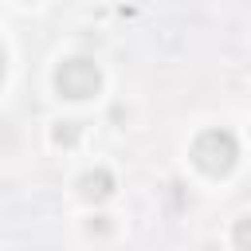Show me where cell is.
Returning <instances> with one entry per match:
<instances>
[{
	"label": "cell",
	"mask_w": 251,
	"mask_h": 251,
	"mask_svg": "<svg viewBox=\"0 0 251 251\" xmlns=\"http://www.w3.org/2000/svg\"><path fill=\"white\" fill-rule=\"evenodd\" d=\"M0 78H4V51H0Z\"/></svg>",
	"instance_id": "6"
},
{
	"label": "cell",
	"mask_w": 251,
	"mask_h": 251,
	"mask_svg": "<svg viewBox=\"0 0 251 251\" xmlns=\"http://www.w3.org/2000/svg\"><path fill=\"white\" fill-rule=\"evenodd\" d=\"M51 137H55V141H59V145H71V141H75V137H78V126H75V122H59V126H55V133H51Z\"/></svg>",
	"instance_id": "4"
},
{
	"label": "cell",
	"mask_w": 251,
	"mask_h": 251,
	"mask_svg": "<svg viewBox=\"0 0 251 251\" xmlns=\"http://www.w3.org/2000/svg\"><path fill=\"white\" fill-rule=\"evenodd\" d=\"M78 192H82V200H106L114 192V176L106 169H90L78 176Z\"/></svg>",
	"instance_id": "3"
},
{
	"label": "cell",
	"mask_w": 251,
	"mask_h": 251,
	"mask_svg": "<svg viewBox=\"0 0 251 251\" xmlns=\"http://www.w3.org/2000/svg\"><path fill=\"white\" fill-rule=\"evenodd\" d=\"M55 86H59L63 98L82 102V98L98 94V86H102V71H98V63H90V59L78 55V59L59 63V71H55Z\"/></svg>",
	"instance_id": "2"
},
{
	"label": "cell",
	"mask_w": 251,
	"mask_h": 251,
	"mask_svg": "<svg viewBox=\"0 0 251 251\" xmlns=\"http://www.w3.org/2000/svg\"><path fill=\"white\" fill-rule=\"evenodd\" d=\"M235 247H239V251H247V247H251V224H247V220H239V224H235Z\"/></svg>",
	"instance_id": "5"
},
{
	"label": "cell",
	"mask_w": 251,
	"mask_h": 251,
	"mask_svg": "<svg viewBox=\"0 0 251 251\" xmlns=\"http://www.w3.org/2000/svg\"><path fill=\"white\" fill-rule=\"evenodd\" d=\"M192 161L196 169H204L208 176H224L235 169L239 161V145L227 129H204L196 141H192Z\"/></svg>",
	"instance_id": "1"
}]
</instances>
